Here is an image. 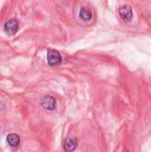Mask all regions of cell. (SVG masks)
<instances>
[{"instance_id":"cell-7","label":"cell","mask_w":151,"mask_h":152,"mask_svg":"<svg viewBox=\"0 0 151 152\" xmlns=\"http://www.w3.org/2000/svg\"><path fill=\"white\" fill-rule=\"evenodd\" d=\"M63 146L66 151H73L77 148V141L75 139H67Z\"/></svg>"},{"instance_id":"cell-3","label":"cell","mask_w":151,"mask_h":152,"mask_svg":"<svg viewBox=\"0 0 151 152\" xmlns=\"http://www.w3.org/2000/svg\"><path fill=\"white\" fill-rule=\"evenodd\" d=\"M4 31L9 36H12L17 33L19 29V22L15 19H9L4 25Z\"/></svg>"},{"instance_id":"cell-6","label":"cell","mask_w":151,"mask_h":152,"mask_svg":"<svg viewBox=\"0 0 151 152\" xmlns=\"http://www.w3.org/2000/svg\"><path fill=\"white\" fill-rule=\"evenodd\" d=\"M79 17L85 21H89L93 18V12L91 9L87 7H82L79 12Z\"/></svg>"},{"instance_id":"cell-4","label":"cell","mask_w":151,"mask_h":152,"mask_svg":"<svg viewBox=\"0 0 151 152\" xmlns=\"http://www.w3.org/2000/svg\"><path fill=\"white\" fill-rule=\"evenodd\" d=\"M41 106L47 110H53L56 108V101L53 96H44L41 101Z\"/></svg>"},{"instance_id":"cell-1","label":"cell","mask_w":151,"mask_h":152,"mask_svg":"<svg viewBox=\"0 0 151 152\" xmlns=\"http://www.w3.org/2000/svg\"><path fill=\"white\" fill-rule=\"evenodd\" d=\"M61 55L56 50L50 49L47 52V61L50 66H58L61 63Z\"/></svg>"},{"instance_id":"cell-5","label":"cell","mask_w":151,"mask_h":152,"mask_svg":"<svg viewBox=\"0 0 151 152\" xmlns=\"http://www.w3.org/2000/svg\"><path fill=\"white\" fill-rule=\"evenodd\" d=\"M6 142L10 147L17 148L20 145V136L16 134H9L6 136Z\"/></svg>"},{"instance_id":"cell-2","label":"cell","mask_w":151,"mask_h":152,"mask_svg":"<svg viewBox=\"0 0 151 152\" xmlns=\"http://www.w3.org/2000/svg\"><path fill=\"white\" fill-rule=\"evenodd\" d=\"M119 15L121 17V19L125 21V22H129L133 20V9L130 5L127 4H124L122 6L119 7Z\"/></svg>"}]
</instances>
